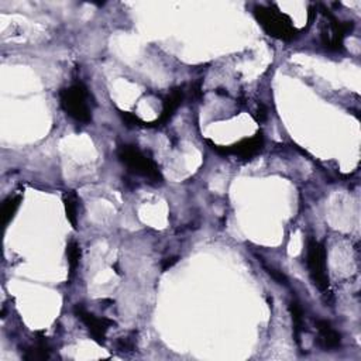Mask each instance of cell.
Returning a JSON list of instances; mask_svg holds the SVG:
<instances>
[{
    "label": "cell",
    "mask_w": 361,
    "mask_h": 361,
    "mask_svg": "<svg viewBox=\"0 0 361 361\" xmlns=\"http://www.w3.org/2000/svg\"><path fill=\"white\" fill-rule=\"evenodd\" d=\"M254 15L260 26L271 37L291 41L298 36L291 19L279 12L275 6H256Z\"/></svg>",
    "instance_id": "cell-1"
},
{
    "label": "cell",
    "mask_w": 361,
    "mask_h": 361,
    "mask_svg": "<svg viewBox=\"0 0 361 361\" xmlns=\"http://www.w3.org/2000/svg\"><path fill=\"white\" fill-rule=\"evenodd\" d=\"M117 157L130 172L140 175L142 178H147L153 182L163 181V175L156 161L144 154L137 146H133V144H123L117 150Z\"/></svg>",
    "instance_id": "cell-2"
},
{
    "label": "cell",
    "mask_w": 361,
    "mask_h": 361,
    "mask_svg": "<svg viewBox=\"0 0 361 361\" xmlns=\"http://www.w3.org/2000/svg\"><path fill=\"white\" fill-rule=\"evenodd\" d=\"M89 99L91 95L84 84H75L59 92V102L64 112L81 123H89L92 120Z\"/></svg>",
    "instance_id": "cell-3"
},
{
    "label": "cell",
    "mask_w": 361,
    "mask_h": 361,
    "mask_svg": "<svg viewBox=\"0 0 361 361\" xmlns=\"http://www.w3.org/2000/svg\"><path fill=\"white\" fill-rule=\"evenodd\" d=\"M307 267L314 283L321 291H326L329 286V274L326 264V249L316 240H309L307 246Z\"/></svg>",
    "instance_id": "cell-4"
},
{
    "label": "cell",
    "mask_w": 361,
    "mask_h": 361,
    "mask_svg": "<svg viewBox=\"0 0 361 361\" xmlns=\"http://www.w3.org/2000/svg\"><path fill=\"white\" fill-rule=\"evenodd\" d=\"M323 15L327 19V23H325L326 27L322 29V40L325 47L334 51L343 50V40L351 31L353 23L351 22L341 23L334 16H332L329 10H325V9H323Z\"/></svg>",
    "instance_id": "cell-5"
},
{
    "label": "cell",
    "mask_w": 361,
    "mask_h": 361,
    "mask_svg": "<svg viewBox=\"0 0 361 361\" xmlns=\"http://www.w3.org/2000/svg\"><path fill=\"white\" fill-rule=\"evenodd\" d=\"M263 146H264V138L258 133V134L253 135L251 138L242 140L240 142L235 144V146H230V147H226V149L213 147V150H216L218 153H223V154L237 156V157L244 159V160H251L253 157H256L263 150Z\"/></svg>",
    "instance_id": "cell-6"
},
{
    "label": "cell",
    "mask_w": 361,
    "mask_h": 361,
    "mask_svg": "<svg viewBox=\"0 0 361 361\" xmlns=\"http://www.w3.org/2000/svg\"><path fill=\"white\" fill-rule=\"evenodd\" d=\"M75 315L87 326V329L89 330L94 340L103 344L105 339H106V332L113 325V322L106 319V318L95 316L94 314L88 312L84 307H77L75 308Z\"/></svg>",
    "instance_id": "cell-7"
},
{
    "label": "cell",
    "mask_w": 361,
    "mask_h": 361,
    "mask_svg": "<svg viewBox=\"0 0 361 361\" xmlns=\"http://www.w3.org/2000/svg\"><path fill=\"white\" fill-rule=\"evenodd\" d=\"M316 329H318V341L323 350L332 351L340 347L341 336L337 330L332 327V325L327 321H316Z\"/></svg>",
    "instance_id": "cell-8"
},
{
    "label": "cell",
    "mask_w": 361,
    "mask_h": 361,
    "mask_svg": "<svg viewBox=\"0 0 361 361\" xmlns=\"http://www.w3.org/2000/svg\"><path fill=\"white\" fill-rule=\"evenodd\" d=\"M182 99H184V92L181 89H174L164 101V109H163V113H161L160 119H157L154 123H150V124H153V126H163L167 121H170L171 117L178 110V108L181 106Z\"/></svg>",
    "instance_id": "cell-9"
},
{
    "label": "cell",
    "mask_w": 361,
    "mask_h": 361,
    "mask_svg": "<svg viewBox=\"0 0 361 361\" xmlns=\"http://www.w3.org/2000/svg\"><path fill=\"white\" fill-rule=\"evenodd\" d=\"M20 202H22V196H19V195L10 196L3 202L2 210H0V218H2L3 228H6L9 225V222L13 219L15 213L17 212V209L20 206Z\"/></svg>",
    "instance_id": "cell-10"
},
{
    "label": "cell",
    "mask_w": 361,
    "mask_h": 361,
    "mask_svg": "<svg viewBox=\"0 0 361 361\" xmlns=\"http://www.w3.org/2000/svg\"><path fill=\"white\" fill-rule=\"evenodd\" d=\"M64 205H65V212L66 218L71 222L72 228L78 229V200L75 193H66L64 196Z\"/></svg>",
    "instance_id": "cell-11"
},
{
    "label": "cell",
    "mask_w": 361,
    "mask_h": 361,
    "mask_svg": "<svg viewBox=\"0 0 361 361\" xmlns=\"http://www.w3.org/2000/svg\"><path fill=\"white\" fill-rule=\"evenodd\" d=\"M290 311H291V316H293V322H294L295 337H297V341L300 343L301 333L304 332V311L297 301L290 302Z\"/></svg>",
    "instance_id": "cell-12"
},
{
    "label": "cell",
    "mask_w": 361,
    "mask_h": 361,
    "mask_svg": "<svg viewBox=\"0 0 361 361\" xmlns=\"http://www.w3.org/2000/svg\"><path fill=\"white\" fill-rule=\"evenodd\" d=\"M66 256H68V264H69L71 274H74L81 261V247L75 242H71L66 247Z\"/></svg>",
    "instance_id": "cell-13"
},
{
    "label": "cell",
    "mask_w": 361,
    "mask_h": 361,
    "mask_svg": "<svg viewBox=\"0 0 361 361\" xmlns=\"http://www.w3.org/2000/svg\"><path fill=\"white\" fill-rule=\"evenodd\" d=\"M50 357V348L44 343H38L34 347L29 348L27 354L24 355L26 360H45Z\"/></svg>",
    "instance_id": "cell-14"
}]
</instances>
